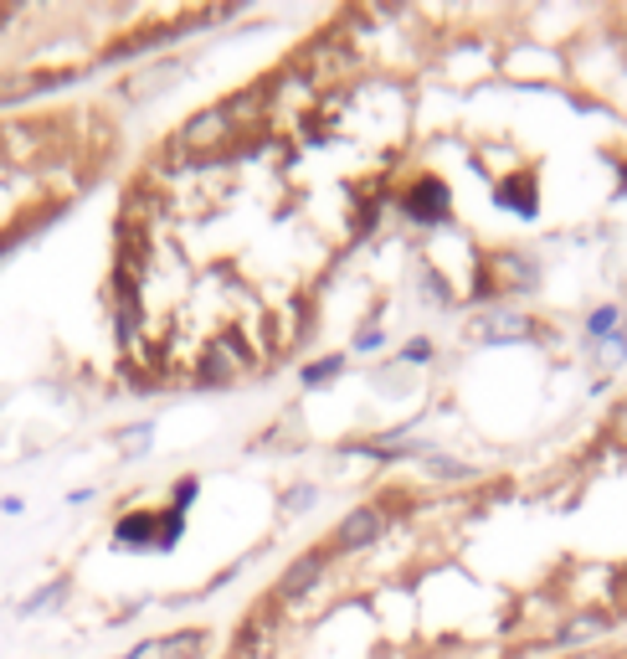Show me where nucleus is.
Returning <instances> with one entry per match:
<instances>
[{
  "label": "nucleus",
  "instance_id": "1",
  "mask_svg": "<svg viewBox=\"0 0 627 659\" xmlns=\"http://www.w3.org/2000/svg\"><path fill=\"white\" fill-rule=\"evenodd\" d=\"M176 149H191V155H221V149H232V119L221 113V104L206 113H196L191 124L180 129Z\"/></svg>",
  "mask_w": 627,
  "mask_h": 659
},
{
  "label": "nucleus",
  "instance_id": "2",
  "mask_svg": "<svg viewBox=\"0 0 627 659\" xmlns=\"http://www.w3.org/2000/svg\"><path fill=\"white\" fill-rule=\"evenodd\" d=\"M401 217H412L417 227H437V221H448V185L437 181V176H422L401 191Z\"/></svg>",
  "mask_w": 627,
  "mask_h": 659
},
{
  "label": "nucleus",
  "instance_id": "3",
  "mask_svg": "<svg viewBox=\"0 0 627 659\" xmlns=\"http://www.w3.org/2000/svg\"><path fill=\"white\" fill-rule=\"evenodd\" d=\"M206 649V634H170V639L134 644L124 659H196Z\"/></svg>",
  "mask_w": 627,
  "mask_h": 659
},
{
  "label": "nucleus",
  "instance_id": "4",
  "mask_svg": "<svg viewBox=\"0 0 627 659\" xmlns=\"http://www.w3.org/2000/svg\"><path fill=\"white\" fill-rule=\"evenodd\" d=\"M381 531H386V515L376 505H360V511H350L340 520V547H371Z\"/></svg>",
  "mask_w": 627,
  "mask_h": 659
},
{
  "label": "nucleus",
  "instance_id": "5",
  "mask_svg": "<svg viewBox=\"0 0 627 659\" xmlns=\"http://www.w3.org/2000/svg\"><path fill=\"white\" fill-rule=\"evenodd\" d=\"M324 572V556H304V562H293V567L284 572V583H278V598H299V592H309V587L319 583Z\"/></svg>",
  "mask_w": 627,
  "mask_h": 659
},
{
  "label": "nucleus",
  "instance_id": "6",
  "mask_svg": "<svg viewBox=\"0 0 627 659\" xmlns=\"http://www.w3.org/2000/svg\"><path fill=\"white\" fill-rule=\"evenodd\" d=\"M499 206H509V212H524V217H530V212H535V176H509V181L499 185Z\"/></svg>",
  "mask_w": 627,
  "mask_h": 659
},
{
  "label": "nucleus",
  "instance_id": "7",
  "mask_svg": "<svg viewBox=\"0 0 627 659\" xmlns=\"http://www.w3.org/2000/svg\"><path fill=\"white\" fill-rule=\"evenodd\" d=\"M160 531V520H155V515H124V520H119V547H149V536Z\"/></svg>",
  "mask_w": 627,
  "mask_h": 659
},
{
  "label": "nucleus",
  "instance_id": "8",
  "mask_svg": "<svg viewBox=\"0 0 627 659\" xmlns=\"http://www.w3.org/2000/svg\"><path fill=\"white\" fill-rule=\"evenodd\" d=\"M524 330H530V320H520V314H484V320H479V335H484V340H515V335H524Z\"/></svg>",
  "mask_w": 627,
  "mask_h": 659
},
{
  "label": "nucleus",
  "instance_id": "9",
  "mask_svg": "<svg viewBox=\"0 0 627 659\" xmlns=\"http://www.w3.org/2000/svg\"><path fill=\"white\" fill-rule=\"evenodd\" d=\"M340 367H345L340 356H324V361H314V367L304 371V386H329L335 376H340Z\"/></svg>",
  "mask_w": 627,
  "mask_h": 659
},
{
  "label": "nucleus",
  "instance_id": "10",
  "mask_svg": "<svg viewBox=\"0 0 627 659\" xmlns=\"http://www.w3.org/2000/svg\"><path fill=\"white\" fill-rule=\"evenodd\" d=\"M68 592V583H52V587H41V592H32L26 603H21V613H41V608H52L57 598Z\"/></svg>",
  "mask_w": 627,
  "mask_h": 659
},
{
  "label": "nucleus",
  "instance_id": "11",
  "mask_svg": "<svg viewBox=\"0 0 627 659\" xmlns=\"http://www.w3.org/2000/svg\"><path fill=\"white\" fill-rule=\"evenodd\" d=\"M427 475H437V479H468L473 469H468V464H453V458H437V454H432V458H427Z\"/></svg>",
  "mask_w": 627,
  "mask_h": 659
},
{
  "label": "nucleus",
  "instance_id": "12",
  "mask_svg": "<svg viewBox=\"0 0 627 659\" xmlns=\"http://www.w3.org/2000/svg\"><path fill=\"white\" fill-rule=\"evenodd\" d=\"M612 325H617V310H596L592 320H587V330H592L596 340H602V335H612Z\"/></svg>",
  "mask_w": 627,
  "mask_h": 659
},
{
  "label": "nucleus",
  "instance_id": "13",
  "mask_svg": "<svg viewBox=\"0 0 627 659\" xmlns=\"http://www.w3.org/2000/svg\"><path fill=\"white\" fill-rule=\"evenodd\" d=\"M196 490H201V479H180L176 484V511H185V505L196 500Z\"/></svg>",
  "mask_w": 627,
  "mask_h": 659
},
{
  "label": "nucleus",
  "instance_id": "14",
  "mask_svg": "<svg viewBox=\"0 0 627 659\" xmlns=\"http://www.w3.org/2000/svg\"><path fill=\"white\" fill-rule=\"evenodd\" d=\"M119 439H124V448H144V443H149V422H140V428H124Z\"/></svg>",
  "mask_w": 627,
  "mask_h": 659
},
{
  "label": "nucleus",
  "instance_id": "15",
  "mask_svg": "<svg viewBox=\"0 0 627 659\" xmlns=\"http://www.w3.org/2000/svg\"><path fill=\"white\" fill-rule=\"evenodd\" d=\"M309 500H314V490H309V484H299V490H288V500H284V511H304Z\"/></svg>",
  "mask_w": 627,
  "mask_h": 659
},
{
  "label": "nucleus",
  "instance_id": "16",
  "mask_svg": "<svg viewBox=\"0 0 627 659\" xmlns=\"http://www.w3.org/2000/svg\"><path fill=\"white\" fill-rule=\"evenodd\" d=\"M427 356H432L427 340H412V346H407V361H427Z\"/></svg>",
  "mask_w": 627,
  "mask_h": 659
},
{
  "label": "nucleus",
  "instance_id": "17",
  "mask_svg": "<svg viewBox=\"0 0 627 659\" xmlns=\"http://www.w3.org/2000/svg\"><path fill=\"white\" fill-rule=\"evenodd\" d=\"M0 253H5V242H0Z\"/></svg>",
  "mask_w": 627,
  "mask_h": 659
}]
</instances>
